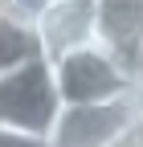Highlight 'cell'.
<instances>
[{
    "mask_svg": "<svg viewBox=\"0 0 143 147\" xmlns=\"http://www.w3.org/2000/svg\"><path fill=\"white\" fill-rule=\"evenodd\" d=\"M57 115H61V94L49 57H33L21 69L0 74V127L49 135Z\"/></svg>",
    "mask_w": 143,
    "mask_h": 147,
    "instance_id": "1",
    "label": "cell"
},
{
    "mask_svg": "<svg viewBox=\"0 0 143 147\" xmlns=\"http://www.w3.org/2000/svg\"><path fill=\"white\" fill-rule=\"evenodd\" d=\"M53 78H57V94L61 106H78V102H111V98H127L135 94V74L127 65H119L98 41L82 45L74 53L53 61Z\"/></svg>",
    "mask_w": 143,
    "mask_h": 147,
    "instance_id": "2",
    "label": "cell"
},
{
    "mask_svg": "<svg viewBox=\"0 0 143 147\" xmlns=\"http://www.w3.org/2000/svg\"><path fill=\"white\" fill-rule=\"evenodd\" d=\"M143 115L139 94L127 98H111V102H78V106H61L57 123H53V147H111L127 127Z\"/></svg>",
    "mask_w": 143,
    "mask_h": 147,
    "instance_id": "3",
    "label": "cell"
},
{
    "mask_svg": "<svg viewBox=\"0 0 143 147\" xmlns=\"http://www.w3.org/2000/svg\"><path fill=\"white\" fill-rule=\"evenodd\" d=\"M33 25H37V37H41V53L49 61H57L65 53L98 41L94 0H49V4L33 16Z\"/></svg>",
    "mask_w": 143,
    "mask_h": 147,
    "instance_id": "4",
    "label": "cell"
},
{
    "mask_svg": "<svg viewBox=\"0 0 143 147\" xmlns=\"http://www.w3.org/2000/svg\"><path fill=\"white\" fill-rule=\"evenodd\" d=\"M98 12V45L119 65L143 74V0H94Z\"/></svg>",
    "mask_w": 143,
    "mask_h": 147,
    "instance_id": "5",
    "label": "cell"
},
{
    "mask_svg": "<svg viewBox=\"0 0 143 147\" xmlns=\"http://www.w3.org/2000/svg\"><path fill=\"white\" fill-rule=\"evenodd\" d=\"M33 57H45L33 16L16 12V8H4V12H0V74L21 69Z\"/></svg>",
    "mask_w": 143,
    "mask_h": 147,
    "instance_id": "6",
    "label": "cell"
},
{
    "mask_svg": "<svg viewBox=\"0 0 143 147\" xmlns=\"http://www.w3.org/2000/svg\"><path fill=\"white\" fill-rule=\"evenodd\" d=\"M0 147H53V139L21 131V127H0Z\"/></svg>",
    "mask_w": 143,
    "mask_h": 147,
    "instance_id": "7",
    "label": "cell"
},
{
    "mask_svg": "<svg viewBox=\"0 0 143 147\" xmlns=\"http://www.w3.org/2000/svg\"><path fill=\"white\" fill-rule=\"evenodd\" d=\"M111 147H143V115H139V119L127 127V131H123V135L111 143Z\"/></svg>",
    "mask_w": 143,
    "mask_h": 147,
    "instance_id": "8",
    "label": "cell"
},
{
    "mask_svg": "<svg viewBox=\"0 0 143 147\" xmlns=\"http://www.w3.org/2000/svg\"><path fill=\"white\" fill-rule=\"evenodd\" d=\"M49 4V0H8V8H16V12H25V16H37L41 8Z\"/></svg>",
    "mask_w": 143,
    "mask_h": 147,
    "instance_id": "9",
    "label": "cell"
},
{
    "mask_svg": "<svg viewBox=\"0 0 143 147\" xmlns=\"http://www.w3.org/2000/svg\"><path fill=\"white\" fill-rule=\"evenodd\" d=\"M4 8H8V0H0V12H4Z\"/></svg>",
    "mask_w": 143,
    "mask_h": 147,
    "instance_id": "10",
    "label": "cell"
}]
</instances>
